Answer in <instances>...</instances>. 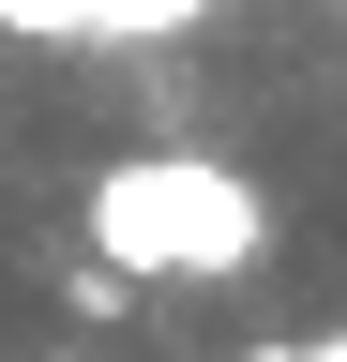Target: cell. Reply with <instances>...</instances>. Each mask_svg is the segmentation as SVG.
Returning <instances> with one entry per match:
<instances>
[{"mask_svg": "<svg viewBox=\"0 0 347 362\" xmlns=\"http://www.w3.org/2000/svg\"><path fill=\"white\" fill-rule=\"evenodd\" d=\"M91 257L121 287H227V272L272 257V197L227 166V151H121L91 181Z\"/></svg>", "mask_w": 347, "mask_h": 362, "instance_id": "cell-1", "label": "cell"}, {"mask_svg": "<svg viewBox=\"0 0 347 362\" xmlns=\"http://www.w3.org/2000/svg\"><path fill=\"white\" fill-rule=\"evenodd\" d=\"M211 0H0V30L30 45H136V30H196Z\"/></svg>", "mask_w": 347, "mask_h": 362, "instance_id": "cell-2", "label": "cell"}, {"mask_svg": "<svg viewBox=\"0 0 347 362\" xmlns=\"http://www.w3.org/2000/svg\"><path fill=\"white\" fill-rule=\"evenodd\" d=\"M242 362H302V347H242Z\"/></svg>", "mask_w": 347, "mask_h": 362, "instance_id": "cell-4", "label": "cell"}, {"mask_svg": "<svg viewBox=\"0 0 347 362\" xmlns=\"http://www.w3.org/2000/svg\"><path fill=\"white\" fill-rule=\"evenodd\" d=\"M302 362H347V332H317V347H302Z\"/></svg>", "mask_w": 347, "mask_h": 362, "instance_id": "cell-3", "label": "cell"}]
</instances>
